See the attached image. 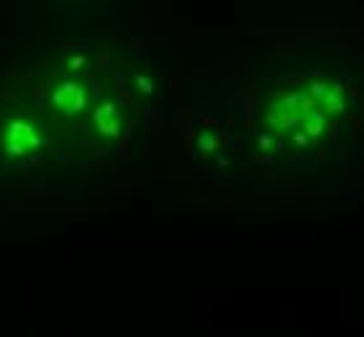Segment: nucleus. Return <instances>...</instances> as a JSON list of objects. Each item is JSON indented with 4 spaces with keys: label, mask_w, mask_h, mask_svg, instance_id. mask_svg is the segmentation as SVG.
Returning <instances> with one entry per match:
<instances>
[{
    "label": "nucleus",
    "mask_w": 364,
    "mask_h": 337,
    "mask_svg": "<svg viewBox=\"0 0 364 337\" xmlns=\"http://www.w3.org/2000/svg\"><path fill=\"white\" fill-rule=\"evenodd\" d=\"M37 143H40V135L34 133V128L29 122H13L11 130L6 133V148L11 153H26Z\"/></svg>",
    "instance_id": "f257e3e1"
},
{
    "label": "nucleus",
    "mask_w": 364,
    "mask_h": 337,
    "mask_svg": "<svg viewBox=\"0 0 364 337\" xmlns=\"http://www.w3.org/2000/svg\"><path fill=\"white\" fill-rule=\"evenodd\" d=\"M83 104V91L78 86H60L55 94V106L60 112H78Z\"/></svg>",
    "instance_id": "f03ea898"
}]
</instances>
